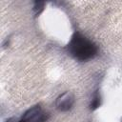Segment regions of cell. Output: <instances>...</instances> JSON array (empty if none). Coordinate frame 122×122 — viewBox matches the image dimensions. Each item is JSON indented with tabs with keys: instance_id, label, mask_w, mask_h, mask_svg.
Segmentation results:
<instances>
[{
	"instance_id": "5b68a950",
	"label": "cell",
	"mask_w": 122,
	"mask_h": 122,
	"mask_svg": "<svg viewBox=\"0 0 122 122\" xmlns=\"http://www.w3.org/2000/svg\"><path fill=\"white\" fill-rule=\"evenodd\" d=\"M43 7H44V2H35L34 7H33L35 14H39L41 12V10H43Z\"/></svg>"
},
{
	"instance_id": "3957f363",
	"label": "cell",
	"mask_w": 122,
	"mask_h": 122,
	"mask_svg": "<svg viewBox=\"0 0 122 122\" xmlns=\"http://www.w3.org/2000/svg\"><path fill=\"white\" fill-rule=\"evenodd\" d=\"M74 104V96L70 92H65L59 96H57L55 100V107L60 112H68L70 111Z\"/></svg>"
},
{
	"instance_id": "7a4b0ae2",
	"label": "cell",
	"mask_w": 122,
	"mask_h": 122,
	"mask_svg": "<svg viewBox=\"0 0 122 122\" xmlns=\"http://www.w3.org/2000/svg\"><path fill=\"white\" fill-rule=\"evenodd\" d=\"M48 118L49 114L39 105H36L27 110L17 122H46Z\"/></svg>"
},
{
	"instance_id": "6da1fadb",
	"label": "cell",
	"mask_w": 122,
	"mask_h": 122,
	"mask_svg": "<svg viewBox=\"0 0 122 122\" xmlns=\"http://www.w3.org/2000/svg\"><path fill=\"white\" fill-rule=\"evenodd\" d=\"M69 52L79 61H87L93 58L98 51L97 46L89 38L79 32H75L69 45Z\"/></svg>"
},
{
	"instance_id": "277c9868",
	"label": "cell",
	"mask_w": 122,
	"mask_h": 122,
	"mask_svg": "<svg viewBox=\"0 0 122 122\" xmlns=\"http://www.w3.org/2000/svg\"><path fill=\"white\" fill-rule=\"evenodd\" d=\"M99 105H100V96H99L98 93H95L94 96H93V99H92V103L90 105V107H91L92 110H95V109H97L99 107Z\"/></svg>"
}]
</instances>
